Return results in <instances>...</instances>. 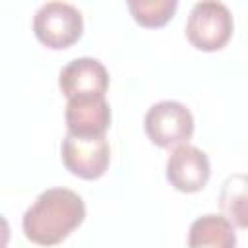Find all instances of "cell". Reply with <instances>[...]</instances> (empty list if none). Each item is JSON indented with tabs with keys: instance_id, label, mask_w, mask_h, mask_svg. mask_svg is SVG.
Returning a JSON list of instances; mask_svg holds the SVG:
<instances>
[{
	"instance_id": "6da1fadb",
	"label": "cell",
	"mask_w": 248,
	"mask_h": 248,
	"mask_svg": "<svg viewBox=\"0 0 248 248\" xmlns=\"http://www.w3.org/2000/svg\"><path fill=\"white\" fill-rule=\"evenodd\" d=\"M85 219L83 198L68 188L43 190L25 209L21 219L23 234L39 246L64 242Z\"/></svg>"
},
{
	"instance_id": "7a4b0ae2",
	"label": "cell",
	"mask_w": 248,
	"mask_h": 248,
	"mask_svg": "<svg viewBox=\"0 0 248 248\" xmlns=\"http://www.w3.org/2000/svg\"><path fill=\"white\" fill-rule=\"evenodd\" d=\"M234 21L231 10L219 0H200L186 21L188 43L202 52L221 50L232 37Z\"/></svg>"
},
{
	"instance_id": "3957f363",
	"label": "cell",
	"mask_w": 248,
	"mask_h": 248,
	"mask_svg": "<svg viewBox=\"0 0 248 248\" xmlns=\"http://www.w3.org/2000/svg\"><path fill=\"white\" fill-rule=\"evenodd\" d=\"M33 33L37 41L50 50L70 48L83 35L81 12L68 2L50 0L35 12Z\"/></svg>"
},
{
	"instance_id": "277c9868",
	"label": "cell",
	"mask_w": 248,
	"mask_h": 248,
	"mask_svg": "<svg viewBox=\"0 0 248 248\" xmlns=\"http://www.w3.org/2000/svg\"><path fill=\"white\" fill-rule=\"evenodd\" d=\"M143 128L153 145L170 149L180 143H188L194 134V116L186 105L165 99L147 108Z\"/></svg>"
},
{
	"instance_id": "5b68a950",
	"label": "cell",
	"mask_w": 248,
	"mask_h": 248,
	"mask_svg": "<svg viewBox=\"0 0 248 248\" xmlns=\"http://www.w3.org/2000/svg\"><path fill=\"white\" fill-rule=\"evenodd\" d=\"M60 159L70 174L81 180H97L110 165V145L105 136L66 134L60 145Z\"/></svg>"
},
{
	"instance_id": "8992f818",
	"label": "cell",
	"mask_w": 248,
	"mask_h": 248,
	"mask_svg": "<svg viewBox=\"0 0 248 248\" xmlns=\"http://www.w3.org/2000/svg\"><path fill=\"white\" fill-rule=\"evenodd\" d=\"M165 174L174 190L184 194H196L203 190L209 180V157L196 145L180 143L172 147V153L167 159Z\"/></svg>"
},
{
	"instance_id": "52a82bcc",
	"label": "cell",
	"mask_w": 248,
	"mask_h": 248,
	"mask_svg": "<svg viewBox=\"0 0 248 248\" xmlns=\"http://www.w3.org/2000/svg\"><path fill=\"white\" fill-rule=\"evenodd\" d=\"M110 78L105 64L91 56L70 60L58 76V87L68 99L103 97L108 89Z\"/></svg>"
},
{
	"instance_id": "ba28073f",
	"label": "cell",
	"mask_w": 248,
	"mask_h": 248,
	"mask_svg": "<svg viewBox=\"0 0 248 248\" xmlns=\"http://www.w3.org/2000/svg\"><path fill=\"white\" fill-rule=\"evenodd\" d=\"M66 128L68 134L74 136H105L110 128V105L103 97H87V99H68L66 110Z\"/></svg>"
},
{
	"instance_id": "9c48e42d",
	"label": "cell",
	"mask_w": 248,
	"mask_h": 248,
	"mask_svg": "<svg viewBox=\"0 0 248 248\" xmlns=\"http://www.w3.org/2000/svg\"><path fill=\"white\" fill-rule=\"evenodd\" d=\"M236 244L234 225L217 213H207L198 217L188 231V246L192 248H232Z\"/></svg>"
},
{
	"instance_id": "30bf717a",
	"label": "cell",
	"mask_w": 248,
	"mask_h": 248,
	"mask_svg": "<svg viewBox=\"0 0 248 248\" xmlns=\"http://www.w3.org/2000/svg\"><path fill=\"white\" fill-rule=\"evenodd\" d=\"M219 205L225 217L238 229L248 227V196H246V174L234 172L225 178L219 194Z\"/></svg>"
},
{
	"instance_id": "8fae6325",
	"label": "cell",
	"mask_w": 248,
	"mask_h": 248,
	"mask_svg": "<svg viewBox=\"0 0 248 248\" xmlns=\"http://www.w3.org/2000/svg\"><path fill=\"white\" fill-rule=\"evenodd\" d=\"M126 6L140 27L159 29L174 17L178 0H126Z\"/></svg>"
},
{
	"instance_id": "7c38bea8",
	"label": "cell",
	"mask_w": 248,
	"mask_h": 248,
	"mask_svg": "<svg viewBox=\"0 0 248 248\" xmlns=\"http://www.w3.org/2000/svg\"><path fill=\"white\" fill-rule=\"evenodd\" d=\"M8 242H10V225H8L6 217L0 215V248L8 246Z\"/></svg>"
}]
</instances>
